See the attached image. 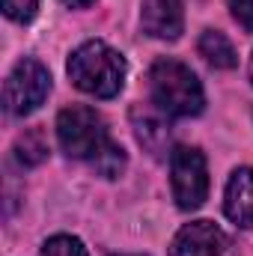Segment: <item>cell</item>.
Here are the masks:
<instances>
[{"mask_svg": "<svg viewBox=\"0 0 253 256\" xmlns=\"http://www.w3.org/2000/svg\"><path fill=\"white\" fill-rule=\"evenodd\" d=\"M152 102L164 116H196L202 110V86L179 60H158L149 68Z\"/></svg>", "mask_w": 253, "mask_h": 256, "instance_id": "2", "label": "cell"}, {"mask_svg": "<svg viewBox=\"0 0 253 256\" xmlns=\"http://www.w3.org/2000/svg\"><path fill=\"white\" fill-rule=\"evenodd\" d=\"M226 218L238 226H253V170H236L230 185H226V200H224Z\"/></svg>", "mask_w": 253, "mask_h": 256, "instance_id": "8", "label": "cell"}, {"mask_svg": "<svg viewBox=\"0 0 253 256\" xmlns=\"http://www.w3.org/2000/svg\"><path fill=\"white\" fill-rule=\"evenodd\" d=\"M66 6H72V9H84V6H90L92 0H63Z\"/></svg>", "mask_w": 253, "mask_h": 256, "instance_id": "16", "label": "cell"}, {"mask_svg": "<svg viewBox=\"0 0 253 256\" xmlns=\"http://www.w3.org/2000/svg\"><path fill=\"white\" fill-rule=\"evenodd\" d=\"M92 161V167H96V173L98 176H104V179H116L122 170H126V152L120 149V146H114L110 140L90 158Z\"/></svg>", "mask_w": 253, "mask_h": 256, "instance_id": "12", "label": "cell"}, {"mask_svg": "<svg viewBox=\"0 0 253 256\" xmlns=\"http://www.w3.org/2000/svg\"><path fill=\"white\" fill-rule=\"evenodd\" d=\"M39 256H90V254H86L80 238H74V236H54V238L45 242V248H42Z\"/></svg>", "mask_w": 253, "mask_h": 256, "instance_id": "13", "label": "cell"}, {"mask_svg": "<svg viewBox=\"0 0 253 256\" xmlns=\"http://www.w3.org/2000/svg\"><path fill=\"white\" fill-rule=\"evenodd\" d=\"M134 126H137V137L143 146H149L152 152H161L164 143L170 140V131H167V122L161 116H152V114H143V120L134 114Z\"/></svg>", "mask_w": 253, "mask_h": 256, "instance_id": "11", "label": "cell"}, {"mask_svg": "<svg viewBox=\"0 0 253 256\" xmlns=\"http://www.w3.org/2000/svg\"><path fill=\"white\" fill-rule=\"evenodd\" d=\"M226 248V236L212 220H194L182 226L170 244V256H220Z\"/></svg>", "mask_w": 253, "mask_h": 256, "instance_id": "6", "label": "cell"}, {"mask_svg": "<svg viewBox=\"0 0 253 256\" xmlns=\"http://www.w3.org/2000/svg\"><path fill=\"white\" fill-rule=\"evenodd\" d=\"M250 80H253V57H250Z\"/></svg>", "mask_w": 253, "mask_h": 256, "instance_id": "17", "label": "cell"}, {"mask_svg": "<svg viewBox=\"0 0 253 256\" xmlns=\"http://www.w3.org/2000/svg\"><path fill=\"white\" fill-rule=\"evenodd\" d=\"M170 173H173V196H176L179 208H196V206H202V200L208 194V173H206L202 152L190 149V146L173 149Z\"/></svg>", "mask_w": 253, "mask_h": 256, "instance_id": "5", "label": "cell"}, {"mask_svg": "<svg viewBox=\"0 0 253 256\" xmlns=\"http://www.w3.org/2000/svg\"><path fill=\"white\" fill-rule=\"evenodd\" d=\"M140 21H143V30L155 39H179L185 27L182 0H143Z\"/></svg>", "mask_w": 253, "mask_h": 256, "instance_id": "7", "label": "cell"}, {"mask_svg": "<svg viewBox=\"0 0 253 256\" xmlns=\"http://www.w3.org/2000/svg\"><path fill=\"white\" fill-rule=\"evenodd\" d=\"M200 54L214 66V68H232V66L238 63L232 42L224 33H218V30H206L200 36Z\"/></svg>", "mask_w": 253, "mask_h": 256, "instance_id": "9", "label": "cell"}, {"mask_svg": "<svg viewBox=\"0 0 253 256\" xmlns=\"http://www.w3.org/2000/svg\"><path fill=\"white\" fill-rule=\"evenodd\" d=\"M36 6H39V0H3V12L21 24H27L36 15Z\"/></svg>", "mask_w": 253, "mask_h": 256, "instance_id": "14", "label": "cell"}, {"mask_svg": "<svg viewBox=\"0 0 253 256\" xmlns=\"http://www.w3.org/2000/svg\"><path fill=\"white\" fill-rule=\"evenodd\" d=\"M15 158H18L21 164H27V167L42 164V161L48 158V140H45V134H42L39 128L24 131V134L18 137V143H15Z\"/></svg>", "mask_w": 253, "mask_h": 256, "instance_id": "10", "label": "cell"}, {"mask_svg": "<svg viewBox=\"0 0 253 256\" xmlns=\"http://www.w3.org/2000/svg\"><path fill=\"white\" fill-rule=\"evenodd\" d=\"M57 140L66 155L72 158H92L108 143V128L92 108L72 104L57 116Z\"/></svg>", "mask_w": 253, "mask_h": 256, "instance_id": "3", "label": "cell"}, {"mask_svg": "<svg viewBox=\"0 0 253 256\" xmlns=\"http://www.w3.org/2000/svg\"><path fill=\"white\" fill-rule=\"evenodd\" d=\"M230 9H232V15H236V21L253 33V0H230Z\"/></svg>", "mask_w": 253, "mask_h": 256, "instance_id": "15", "label": "cell"}, {"mask_svg": "<svg viewBox=\"0 0 253 256\" xmlns=\"http://www.w3.org/2000/svg\"><path fill=\"white\" fill-rule=\"evenodd\" d=\"M68 78L78 90L96 98H114L126 84V60L104 42H86L72 54Z\"/></svg>", "mask_w": 253, "mask_h": 256, "instance_id": "1", "label": "cell"}, {"mask_svg": "<svg viewBox=\"0 0 253 256\" xmlns=\"http://www.w3.org/2000/svg\"><path fill=\"white\" fill-rule=\"evenodd\" d=\"M51 92V74L48 68L36 60H21L6 78L3 102L12 116H27L33 114Z\"/></svg>", "mask_w": 253, "mask_h": 256, "instance_id": "4", "label": "cell"}]
</instances>
